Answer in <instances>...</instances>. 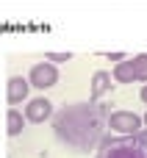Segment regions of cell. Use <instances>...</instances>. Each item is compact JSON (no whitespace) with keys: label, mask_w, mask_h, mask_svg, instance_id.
Masks as SVG:
<instances>
[{"label":"cell","mask_w":147,"mask_h":158,"mask_svg":"<svg viewBox=\"0 0 147 158\" xmlns=\"http://www.w3.org/2000/svg\"><path fill=\"white\" fill-rule=\"evenodd\" d=\"M53 128L64 144H69L75 150H92L100 142L103 117L97 114L94 103H75V106H64L58 114H53Z\"/></svg>","instance_id":"6da1fadb"},{"label":"cell","mask_w":147,"mask_h":158,"mask_svg":"<svg viewBox=\"0 0 147 158\" xmlns=\"http://www.w3.org/2000/svg\"><path fill=\"white\" fill-rule=\"evenodd\" d=\"M97 158H147V144H142L133 136H120V139H108L100 136V153Z\"/></svg>","instance_id":"7a4b0ae2"},{"label":"cell","mask_w":147,"mask_h":158,"mask_svg":"<svg viewBox=\"0 0 147 158\" xmlns=\"http://www.w3.org/2000/svg\"><path fill=\"white\" fill-rule=\"evenodd\" d=\"M28 83H31L33 89H39V92L56 86V83H58V64H53V61H47V58L39 61V64H33V67L28 69Z\"/></svg>","instance_id":"3957f363"},{"label":"cell","mask_w":147,"mask_h":158,"mask_svg":"<svg viewBox=\"0 0 147 158\" xmlns=\"http://www.w3.org/2000/svg\"><path fill=\"white\" fill-rule=\"evenodd\" d=\"M106 122H108V128L114 133H122V136H133V133H139L145 128L142 125V117L133 114V111H111Z\"/></svg>","instance_id":"277c9868"},{"label":"cell","mask_w":147,"mask_h":158,"mask_svg":"<svg viewBox=\"0 0 147 158\" xmlns=\"http://www.w3.org/2000/svg\"><path fill=\"white\" fill-rule=\"evenodd\" d=\"M25 122H33V125H42V122H47V119H53V114H56V108H53V103L42 94V97H28L25 100Z\"/></svg>","instance_id":"5b68a950"},{"label":"cell","mask_w":147,"mask_h":158,"mask_svg":"<svg viewBox=\"0 0 147 158\" xmlns=\"http://www.w3.org/2000/svg\"><path fill=\"white\" fill-rule=\"evenodd\" d=\"M28 94H31V83H28V78H22V75H11L8 83H6V100H8V106H11V108L22 106V103L28 100Z\"/></svg>","instance_id":"8992f818"},{"label":"cell","mask_w":147,"mask_h":158,"mask_svg":"<svg viewBox=\"0 0 147 158\" xmlns=\"http://www.w3.org/2000/svg\"><path fill=\"white\" fill-rule=\"evenodd\" d=\"M111 72H106V69H97L94 75H92V100L89 103H97L103 94H108L111 92Z\"/></svg>","instance_id":"52a82bcc"},{"label":"cell","mask_w":147,"mask_h":158,"mask_svg":"<svg viewBox=\"0 0 147 158\" xmlns=\"http://www.w3.org/2000/svg\"><path fill=\"white\" fill-rule=\"evenodd\" d=\"M6 131H8L11 139L22 136V131H25V114L19 108H8L6 111Z\"/></svg>","instance_id":"ba28073f"},{"label":"cell","mask_w":147,"mask_h":158,"mask_svg":"<svg viewBox=\"0 0 147 158\" xmlns=\"http://www.w3.org/2000/svg\"><path fill=\"white\" fill-rule=\"evenodd\" d=\"M111 78H114L117 83H133V81H136L133 61H131V58H122V61H117V64H114V69H111Z\"/></svg>","instance_id":"9c48e42d"},{"label":"cell","mask_w":147,"mask_h":158,"mask_svg":"<svg viewBox=\"0 0 147 158\" xmlns=\"http://www.w3.org/2000/svg\"><path fill=\"white\" fill-rule=\"evenodd\" d=\"M131 61H133V72H136V81L147 83V53H139V56H133Z\"/></svg>","instance_id":"30bf717a"},{"label":"cell","mask_w":147,"mask_h":158,"mask_svg":"<svg viewBox=\"0 0 147 158\" xmlns=\"http://www.w3.org/2000/svg\"><path fill=\"white\" fill-rule=\"evenodd\" d=\"M69 58H72V53H47V61H53V64H64Z\"/></svg>","instance_id":"8fae6325"},{"label":"cell","mask_w":147,"mask_h":158,"mask_svg":"<svg viewBox=\"0 0 147 158\" xmlns=\"http://www.w3.org/2000/svg\"><path fill=\"white\" fill-rule=\"evenodd\" d=\"M108 58H111V61H114V64H117V61H122V58H125V56H122V53H108Z\"/></svg>","instance_id":"7c38bea8"},{"label":"cell","mask_w":147,"mask_h":158,"mask_svg":"<svg viewBox=\"0 0 147 158\" xmlns=\"http://www.w3.org/2000/svg\"><path fill=\"white\" fill-rule=\"evenodd\" d=\"M139 97H142V100H145V103H147V83H145V86H142V92H139Z\"/></svg>","instance_id":"4fadbf2b"},{"label":"cell","mask_w":147,"mask_h":158,"mask_svg":"<svg viewBox=\"0 0 147 158\" xmlns=\"http://www.w3.org/2000/svg\"><path fill=\"white\" fill-rule=\"evenodd\" d=\"M142 125H145V128H147V111H145V117H142Z\"/></svg>","instance_id":"5bb4252c"}]
</instances>
